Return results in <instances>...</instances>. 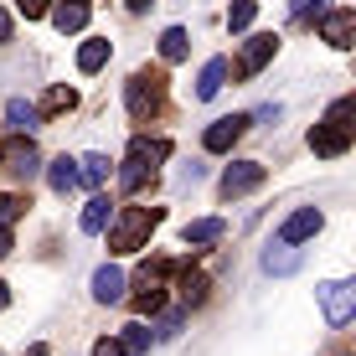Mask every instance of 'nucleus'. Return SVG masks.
Masks as SVG:
<instances>
[{
  "instance_id": "obj_1",
  "label": "nucleus",
  "mask_w": 356,
  "mask_h": 356,
  "mask_svg": "<svg viewBox=\"0 0 356 356\" xmlns=\"http://www.w3.org/2000/svg\"><path fill=\"white\" fill-rule=\"evenodd\" d=\"M161 207H119L108 217V253H140L150 243V232L161 227Z\"/></svg>"
},
{
  "instance_id": "obj_2",
  "label": "nucleus",
  "mask_w": 356,
  "mask_h": 356,
  "mask_svg": "<svg viewBox=\"0 0 356 356\" xmlns=\"http://www.w3.org/2000/svg\"><path fill=\"white\" fill-rule=\"evenodd\" d=\"M170 161V145L165 140H145V134H134L129 150H124V170H119V186L124 191H140L145 181L155 176V165Z\"/></svg>"
},
{
  "instance_id": "obj_3",
  "label": "nucleus",
  "mask_w": 356,
  "mask_h": 356,
  "mask_svg": "<svg viewBox=\"0 0 356 356\" xmlns=\"http://www.w3.org/2000/svg\"><path fill=\"white\" fill-rule=\"evenodd\" d=\"M351 98H336L330 104V114H325V124H315L310 129V150L315 155H346L351 150Z\"/></svg>"
},
{
  "instance_id": "obj_4",
  "label": "nucleus",
  "mask_w": 356,
  "mask_h": 356,
  "mask_svg": "<svg viewBox=\"0 0 356 356\" xmlns=\"http://www.w3.org/2000/svg\"><path fill=\"white\" fill-rule=\"evenodd\" d=\"M124 98H129L134 119H155L161 114V98H165V78L161 72H134V78L124 83Z\"/></svg>"
},
{
  "instance_id": "obj_5",
  "label": "nucleus",
  "mask_w": 356,
  "mask_h": 356,
  "mask_svg": "<svg viewBox=\"0 0 356 356\" xmlns=\"http://www.w3.org/2000/svg\"><path fill=\"white\" fill-rule=\"evenodd\" d=\"M0 165L16 181H31V176H42V150H36L31 134H10V140L0 145Z\"/></svg>"
},
{
  "instance_id": "obj_6",
  "label": "nucleus",
  "mask_w": 356,
  "mask_h": 356,
  "mask_svg": "<svg viewBox=\"0 0 356 356\" xmlns=\"http://www.w3.org/2000/svg\"><path fill=\"white\" fill-rule=\"evenodd\" d=\"M321 305H325L330 325H346L356 315V284L351 279H330V284H321Z\"/></svg>"
},
{
  "instance_id": "obj_7",
  "label": "nucleus",
  "mask_w": 356,
  "mask_h": 356,
  "mask_svg": "<svg viewBox=\"0 0 356 356\" xmlns=\"http://www.w3.org/2000/svg\"><path fill=\"white\" fill-rule=\"evenodd\" d=\"M253 186H264V165H259V161H232V165L222 170V186H217V191L232 202V196H248Z\"/></svg>"
},
{
  "instance_id": "obj_8",
  "label": "nucleus",
  "mask_w": 356,
  "mask_h": 356,
  "mask_svg": "<svg viewBox=\"0 0 356 356\" xmlns=\"http://www.w3.org/2000/svg\"><path fill=\"white\" fill-rule=\"evenodd\" d=\"M279 52V36L274 31H264V36H248V47H243V57H238V72L243 78H259V72L268 67V57Z\"/></svg>"
},
{
  "instance_id": "obj_9",
  "label": "nucleus",
  "mask_w": 356,
  "mask_h": 356,
  "mask_svg": "<svg viewBox=\"0 0 356 356\" xmlns=\"http://www.w3.org/2000/svg\"><path fill=\"white\" fill-rule=\"evenodd\" d=\"M248 124H253L248 114H227V119H217V124L202 134V145H207L212 155H222V150H232V145L243 140V129H248Z\"/></svg>"
},
{
  "instance_id": "obj_10",
  "label": "nucleus",
  "mask_w": 356,
  "mask_h": 356,
  "mask_svg": "<svg viewBox=\"0 0 356 356\" xmlns=\"http://www.w3.org/2000/svg\"><path fill=\"white\" fill-rule=\"evenodd\" d=\"M321 227H325V212H321V207H300L294 217H284V227H279V243H310Z\"/></svg>"
},
{
  "instance_id": "obj_11",
  "label": "nucleus",
  "mask_w": 356,
  "mask_h": 356,
  "mask_svg": "<svg viewBox=\"0 0 356 356\" xmlns=\"http://www.w3.org/2000/svg\"><path fill=\"white\" fill-rule=\"evenodd\" d=\"M321 36H325L330 47H336V52H346V47H351V36H356V10H351V6L325 10V16H321Z\"/></svg>"
},
{
  "instance_id": "obj_12",
  "label": "nucleus",
  "mask_w": 356,
  "mask_h": 356,
  "mask_svg": "<svg viewBox=\"0 0 356 356\" xmlns=\"http://www.w3.org/2000/svg\"><path fill=\"white\" fill-rule=\"evenodd\" d=\"M47 16H52V26L63 31V36L67 31H83V26H88V0H57Z\"/></svg>"
},
{
  "instance_id": "obj_13",
  "label": "nucleus",
  "mask_w": 356,
  "mask_h": 356,
  "mask_svg": "<svg viewBox=\"0 0 356 356\" xmlns=\"http://www.w3.org/2000/svg\"><path fill=\"white\" fill-rule=\"evenodd\" d=\"M93 300L98 305H119L124 300V268H114V264H104L93 274Z\"/></svg>"
},
{
  "instance_id": "obj_14",
  "label": "nucleus",
  "mask_w": 356,
  "mask_h": 356,
  "mask_svg": "<svg viewBox=\"0 0 356 356\" xmlns=\"http://www.w3.org/2000/svg\"><path fill=\"white\" fill-rule=\"evenodd\" d=\"M300 259H305L300 243H279V248L268 243V248H264V268H268V274H294V268H300Z\"/></svg>"
},
{
  "instance_id": "obj_15",
  "label": "nucleus",
  "mask_w": 356,
  "mask_h": 356,
  "mask_svg": "<svg viewBox=\"0 0 356 356\" xmlns=\"http://www.w3.org/2000/svg\"><path fill=\"white\" fill-rule=\"evenodd\" d=\"M222 83H227V63H222V57H212V63L202 67V78H196V98H217V93H222Z\"/></svg>"
},
{
  "instance_id": "obj_16",
  "label": "nucleus",
  "mask_w": 356,
  "mask_h": 356,
  "mask_svg": "<svg viewBox=\"0 0 356 356\" xmlns=\"http://www.w3.org/2000/svg\"><path fill=\"white\" fill-rule=\"evenodd\" d=\"M47 181H52V191H72V186H78V161H72V155H57V161L52 165H47Z\"/></svg>"
},
{
  "instance_id": "obj_17",
  "label": "nucleus",
  "mask_w": 356,
  "mask_h": 356,
  "mask_svg": "<svg viewBox=\"0 0 356 356\" xmlns=\"http://www.w3.org/2000/svg\"><path fill=\"white\" fill-rule=\"evenodd\" d=\"M6 119H10V124H16V134H31L36 124H42V108H36V104H26V98H10Z\"/></svg>"
},
{
  "instance_id": "obj_18",
  "label": "nucleus",
  "mask_w": 356,
  "mask_h": 356,
  "mask_svg": "<svg viewBox=\"0 0 356 356\" xmlns=\"http://www.w3.org/2000/svg\"><path fill=\"white\" fill-rule=\"evenodd\" d=\"M67 108H78V88H67V83H52V88L42 93V114H67Z\"/></svg>"
},
{
  "instance_id": "obj_19",
  "label": "nucleus",
  "mask_w": 356,
  "mask_h": 356,
  "mask_svg": "<svg viewBox=\"0 0 356 356\" xmlns=\"http://www.w3.org/2000/svg\"><path fill=\"white\" fill-rule=\"evenodd\" d=\"M186 52H191V36L181 31V26H165L161 31V57H165V63H181Z\"/></svg>"
},
{
  "instance_id": "obj_20",
  "label": "nucleus",
  "mask_w": 356,
  "mask_h": 356,
  "mask_svg": "<svg viewBox=\"0 0 356 356\" xmlns=\"http://www.w3.org/2000/svg\"><path fill=\"white\" fill-rule=\"evenodd\" d=\"M104 63H108V42H104V36H93V42L78 47V72H98Z\"/></svg>"
},
{
  "instance_id": "obj_21",
  "label": "nucleus",
  "mask_w": 356,
  "mask_h": 356,
  "mask_svg": "<svg viewBox=\"0 0 356 356\" xmlns=\"http://www.w3.org/2000/svg\"><path fill=\"white\" fill-rule=\"evenodd\" d=\"M108 165H114L108 155H83V161H78V181H88V186H104V181H108Z\"/></svg>"
},
{
  "instance_id": "obj_22",
  "label": "nucleus",
  "mask_w": 356,
  "mask_h": 356,
  "mask_svg": "<svg viewBox=\"0 0 356 356\" xmlns=\"http://www.w3.org/2000/svg\"><path fill=\"white\" fill-rule=\"evenodd\" d=\"M78 222H83V232H104V227H108V196H93V202L83 207Z\"/></svg>"
},
{
  "instance_id": "obj_23",
  "label": "nucleus",
  "mask_w": 356,
  "mask_h": 356,
  "mask_svg": "<svg viewBox=\"0 0 356 356\" xmlns=\"http://www.w3.org/2000/svg\"><path fill=\"white\" fill-rule=\"evenodd\" d=\"M119 346H124V356H150V330H145L140 321H134V325H124Z\"/></svg>"
},
{
  "instance_id": "obj_24",
  "label": "nucleus",
  "mask_w": 356,
  "mask_h": 356,
  "mask_svg": "<svg viewBox=\"0 0 356 356\" xmlns=\"http://www.w3.org/2000/svg\"><path fill=\"white\" fill-rule=\"evenodd\" d=\"M222 222H217V217H196V222H186V243H217L222 238Z\"/></svg>"
},
{
  "instance_id": "obj_25",
  "label": "nucleus",
  "mask_w": 356,
  "mask_h": 356,
  "mask_svg": "<svg viewBox=\"0 0 356 356\" xmlns=\"http://www.w3.org/2000/svg\"><path fill=\"white\" fill-rule=\"evenodd\" d=\"M253 16H259V0H232L227 26H232V31H248V26H253Z\"/></svg>"
},
{
  "instance_id": "obj_26",
  "label": "nucleus",
  "mask_w": 356,
  "mask_h": 356,
  "mask_svg": "<svg viewBox=\"0 0 356 356\" xmlns=\"http://www.w3.org/2000/svg\"><path fill=\"white\" fill-rule=\"evenodd\" d=\"M26 207H31L26 196H10V191H0V227H10L21 212H26Z\"/></svg>"
},
{
  "instance_id": "obj_27",
  "label": "nucleus",
  "mask_w": 356,
  "mask_h": 356,
  "mask_svg": "<svg viewBox=\"0 0 356 356\" xmlns=\"http://www.w3.org/2000/svg\"><path fill=\"white\" fill-rule=\"evenodd\" d=\"M207 289H212V284H207V274H186V279H181V300H186V305H202Z\"/></svg>"
},
{
  "instance_id": "obj_28",
  "label": "nucleus",
  "mask_w": 356,
  "mask_h": 356,
  "mask_svg": "<svg viewBox=\"0 0 356 356\" xmlns=\"http://www.w3.org/2000/svg\"><path fill=\"white\" fill-rule=\"evenodd\" d=\"M325 10H330V0H300V6H294V16H300V21H321Z\"/></svg>"
},
{
  "instance_id": "obj_29",
  "label": "nucleus",
  "mask_w": 356,
  "mask_h": 356,
  "mask_svg": "<svg viewBox=\"0 0 356 356\" xmlns=\"http://www.w3.org/2000/svg\"><path fill=\"white\" fill-rule=\"evenodd\" d=\"M93 356H124V346H119V336H98L93 341Z\"/></svg>"
},
{
  "instance_id": "obj_30",
  "label": "nucleus",
  "mask_w": 356,
  "mask_h": 356,
  "mask_svg": "<svg viewBox=\"0 0 356 356\" xmlns=\"http://www.w3.org/2000/svg\"><path fill=\"white\" fill-rule=\"evenodd\" d=\"M16 6H21V16H26V21H36V16H47V10H52L47 0H16Z\"/></svg>"
},
{
  "instance_id": "obj_31",
  "label": "nucleus",
  "mask_w": 356,
  "mask_h": 356,
  "mask_svg": "<svg viewBox=\"0 0 356 356\" xmlns=\"http://www.w3.org/2000/svg\"><path fill=\"white\" fill-rule=\"evenodd\" d=\"M176 330H181V310H170L165 321H161V336H176Z\"/></svg>"
},
{
  "instance_id": "obj_32",
  "label": "nucleus",
  "mask_w": 356,
  "mask_h": 356,
  "mask_svg": "<svg viewBox=\"0 0 356 356\" xmlns=\"http://www.w3.org/2000/svg\"><path fill=\"white\" fill-rule=\"evenodd\" d=\"M10 253V227H0V259Z\"/></svg>"
},
{
  "instance_id": "obj_33",
  "label": "nucleus",
  "mask_w": 356,
  "mask_h": 356,
  "mask_svg": "<svg viewBox=\"0 0 356 356\" xmlns=\"http://www.w3.org/2000/svg\"><path fill=\"white\" fill-rule=\"evenodd\" d=\"M0 42H10V16L0 10Z\"/></svg>"
},
{
  "instance_id": "obj_34",
  "label": "nucleus",
  "mask_w": 356,
  "mask_h": 356,
  "mask_svg": "<svg viewBox=\"0 0 356 356\" xmlns=\"http://www.w3.org/2000/svg\"><path fill=\"white\" fill-rule=\"evenodd\" d=\"M6 305H10V284L0 279V310H6Z\"/></svg>"
},
{
  "instance_id": "obj_35",
  "label": "nucleus",
  "mask_w": 356,
  "mask_h": 356,
  "mask_svg": "<svg viewBox=\"0 0 356 356\" xmlns=\"http://www.w3.org/2000/svg\"><path fill=\"white\" fill-rule=\"evenodd\" d=\"M26 356H52V351H47L42 341H36V346H26Z\"/></svg>"
},
{
  "instance_id": "obj_36",
  "label": "nucleus",
  "mask_w": 356,
  "mask_h": 356,
  "mask_svg": "<svg viewBox=\"0 0 356 356\" xmlns=\"http://www.w3.org/2000/svg\"><path fill=\"white\" fill-rule=\"evenodd\" d=\"M124 6H129V10H145V6H150V0H124Z\"/></svg>"
}]
</instances>
